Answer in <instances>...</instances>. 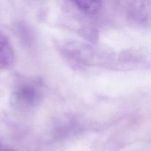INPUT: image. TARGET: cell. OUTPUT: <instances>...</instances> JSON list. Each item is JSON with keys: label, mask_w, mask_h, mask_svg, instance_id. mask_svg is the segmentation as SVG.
<instances>
[{"label": "cell", "mask_w": 151, "mask_h": 151, "mask_svg": "<svg viewBox=\"0 0 151 151\" xmlns=\"http://www.w3.org/2000/svg\"><path fill=\"white\" fill-rule=\"evenodd\" d=\"M14 54L8 38L0 33V69L6 68L12 64Z\"/></svg>", "instance_id": "6da1fadb"}, {"label": "cell", "mask_w": 151, "mask_h": 151, "mask_svg": "<svg viewBox=\"0 0 151 151\" xmlns=\"http://www.w3.org/2000/svg\"><path fill=\"white\" fill-rule=\"evenodd\" d=\"M37 93L34 88L25 86L19 88L14 94V103L17 104L29 105L34 103L36 99Z\"/></svg>", "instance_id": "7a4b0ae2"}, {"label": "cell", "mask_w": 151, "mask_h": 151, "mask_svg": "<svg viewBox=\"0 0 151 151\" xmlns=\"http://www.w3.org/2000/svg\"><path fill=\"white\" fill-rule=\"evenodd\" d=\"M80 9L85 12L92 14L97 12L101 6V1H77L75 2Z\"/></svg>", "instance_id": "3957f363"}, {"label": "cell", "mask_w": 151, "mask_h": 151, "mask_svg": "<svg viewBox=\"0 0 151 151\" xmlns=\"http://www.w3.org/2000/svg\"><path fill=\"white\" fill-rule=\"evenodd\" d=\"M3 151H14V150L11 149H4Z\"/></svg>", "instance_id": "277c9868"}, {"label": "cell", "mask_w": 151, "mask_h": 151, "mask_svg": "<svg viewBox=\"0 0 151 151\" xmlns=\"http://www.w3.org/2000/svg\"><path fill=\"white\" fill-rule=\"evenodd\" d=\"M3 149H2V145H1V142H0V151H3Z\"/></svg>", "instance_id": "5b68a950"}]
</instances>
